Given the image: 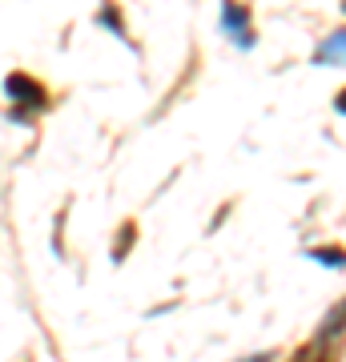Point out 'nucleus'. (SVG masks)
Returning <instances> with one entry per match:
<instances>
[{
  "label": "nucleus",
  "mask_w": 346,
  "mask_h": 362,
  "mask_svg": "<svg viewBox=\"0 0 346 362\" xmlns=\"http://www.w3.org/2000/svg\"><path fill=\"white\" fill-rule=\"evenodd\" d=\"M226 25H230V28H246V13H238V8H226Z\"/></svg>",
  "instance_id": "nucleus-3"
},
{
  "label": "nucleus",
  "mask_w": 346,
  "mask_h": 362,
  "mask_svg": "<svg viewBox=\"0 0 346 362\" xmlns=\"http://www.w3.org/2000/svg\"><path fill=\"white\" fill-rule=\"evenodd\" d=\"M318 61L326 65V61H338V65H346V33H334L326 45L318 49Z\"/></svg>",
  "instance_id": "nucleus-1"
},
{
  "label": "nucleus",
  "mask_w": 346,
  "mask_h": 362,
  "mask_svg": "<svg viewBox=\"0 0 346 362\" xmlns=\"http://www.w3.org/2000/svg\"><path fill=\"white\" fill-rule=\"evenodd\" d=\"M314 258H322L326 266H346V254H342V250H338V254H334V250H318Z\"/></svg>",
  "instance_id": "nucleus-2"
}]
</instances>
